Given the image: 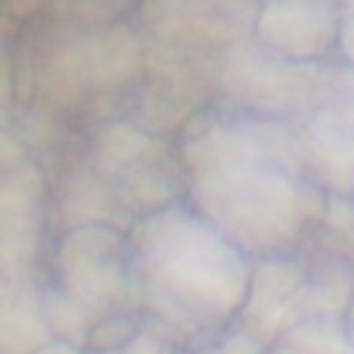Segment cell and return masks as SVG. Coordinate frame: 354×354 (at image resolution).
Listing matches in <instances>:
<instances>
[{"mask_svg":"<svg viewBox=\"0 0 354 354\" xmlns=\"http://www.w3.org/2000/svg\"><path fill=\"white\" fill-rule=\"evenodd\" d=\"M340 0H260L252 36L279 58H315L337 44Z\"/></svg>","mask_w":354,"mask_h":354,"instance_id":"obj_1","label":"cell"},{"mask_svg":"<svg viewBox=\"0 0 354 354\" xmlns=\"http://www.w3.org/2000/svg\"><path fill=\"white\" fill-rule=\"evenodd\" d=\"M337 44L354 61V0H340V33H337Z\"/></svg>","mask_w":354,"mask_h":354,"instance_id":"obj_2","label":"cell"}]
</instances>
